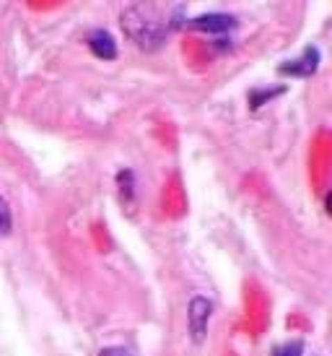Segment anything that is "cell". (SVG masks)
Returning a JSON list of instances; mask_svg holds the SVG:
<instances>
[{
	"instance_id": "1",
	"label": "cell",
	"mask_w": 332,
	"mask_h": 356,
	"mask_svg": "<svg viewBox=\"0 0 332 356\" xmlns=\"http://www.w3.org/2000/svg\"><path fill=\"white\" fill-rule=\"evenodd\" d=\"M179 10L182 6L130 3L119 13V26L143 52H156L169 40V31L182 26V16H176Z\"/></svg>"
},
{
	"instance_id": "2",
	"label": "cell",
	"mask_w": 332,
	"mask_h": 356,
	"mask_svg": "<svg viewBox=\"0 0 332 356\" xmlns=\"http://www.w3.org/2000/svg\"><path fill=\"white\" fill-rule=\"evenodd\" d=\"M213 315V302L208 297H192L187 305V327H190V336L195 343H203V338L208 336V323Z\"/></svg>"
},
{
	"instance_id": "3",
	"label": "cell",
	"mask_w": 332,
	"mask_h": 356,
	"mask_svg": "<svg viewBox=\"0 0 332 356\" xmlns=\"http://www.w3.org/2000/svg\"><path fill=\"white\" fill-rule=\"evenodd\" d=\"M185 24L190 29L210 34V37H224V34H231L236 29V19L231 13H203V16H195Z\"/></svg>"
},
{
	"instance_id": "4",
	"label": "cell",
	"mask_w": 332,
	"mask_h": 356,
	"mask_svg": "<svg viewBox=\"0 0 332 356\" xmlns=\"http://www.w3.org/2000/svg\"><path fill=\"white\" fill-rule=\"evenodd\" d=\"M317 68H319V50H317V47H306L299 60L281 63V65H278V73H283V76H296V79H309Z\"/></svg>"
},
{
	"instance_id": "5",
	"label": "cell",
	"mask_w": 332,
	"mask_h": 356,
	"mask_svg": "<svg viewBox=\"0 0 332 356\" xmlns=\"http://www.w3.org/2000/svg\"><path fill=\"white\" fill-rule=\"evenodd\" d=\"M86 44H88V50L101 60L117 58V42H115V37H112L109 31H101V29L91 31V34L86 37Z\"/></svg>"
},
{
	"instance_id": "6",
	"label": "cell",
	"mask_w": 332,
	"mask_h": 356,
	"mask_svg": "<svg viewBox=\"0 0 332 356\" xmlns=\"http://www.w3.org/2000/svg\"><path fill=\"white\" fill-rule=\"evenodd\" d=\"M270 356H304V341H288V343H278L270 351Z\"/></svg>"
},
{
	"instance_id": "7",
	"label": "cell",
	"mask_w": 332,
	"mask_h": 356,
	"mask_svg": "<svg viewBox=\"0 0 332 356\" xmlns=\"http://www.w3.org/2000/svg\"><path fill=\"white\" fill-rule=\"evenodd\" d=\"M283 91H285V86H275V89H270V91H252V94H249V107L257 109L260 104H265L267 99H273V97H281Z\"/></svg>"
},
{
	"instance_id": "8",
	"label": "cell",
	"mask_w": 332,
	"mask_h": 356,
	"mask_svg": "<svg viewBox=\"0 0 332 356\" xmlns=\"http://www.w3.org/2000/svg\"><path fill=\"white\" fill-rule=\"evenodd\" d=\"M10 227H13V216H10V208L8 203H6V198L0 195V237H6L10 232Z\"/></svg>"
},
{
	"instance_id": "9",
	"label": "cell",
	"mask_w": 332,
	"mask_h": 356,
	"mask_svg": "<svg viewBox=\"0 0 332 356\" xmlns=\"http://www.w3.org/2000/svg\"><path fill=\"white\" fill-rule=\"evenodd\" d=\"M99 356H135L130 348H125V346H109V348H104Z\"/></svg>"
}]
</instances>
